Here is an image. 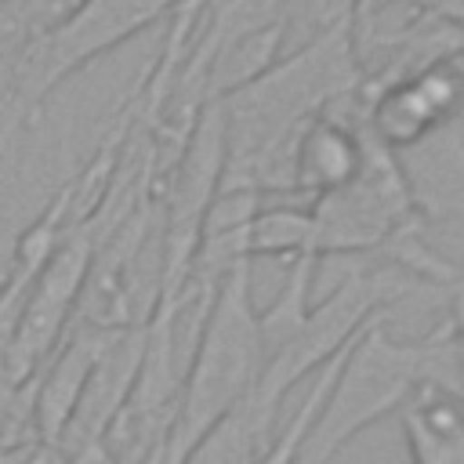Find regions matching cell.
Here are the masks:
<instances>
[{
  "instance_id": "obj_1",
  "label": "cell",
  "mask_w": 464,
  "mask_h": 464,
  "mask_svg": "<svg viewBox=\"0 0 464 464\" xmlns=\"http://www.w3.org/2000/svg\"><path fill=\"white\" fill-rule=\"evenodd\" d=\"M392 312H381L337 359L312 428L301 439L294 464H330L373 420L399 413L420 381L460 388V323L457 308L420 341H399L388 330Z\"/></svg>"
},
{
  "instance_id": "obj_2",
  "label": "cell",
  "mask_w": 464,
  "mask_h": 464,
  "mask_svg": "<svg viewBox=\"0 0 464 464\" xmlns=\"http://www.w3.org/2000/svg\"><path fill=\"white\" fill-rule=\"evenodd\" d=\"M261 373L257 308L250 297V261H236L210 290V304L199 319L181 395L174 402L167 453L170 464H185L250 395Z\"/></svg>"
},
{
  "instance_id": "obj_3",
  "label": "cell",
  "mask_w": 464,
  "mask_h": 464,
  "mask_svg": "<svg viewBox=\"0 0 464 464\" xmlns=\"http://www.w3.org/2000/svg\"><path fill=\"white\" fill-rule=\"evenodd\" d=\"M410 276H395V268H352L319 304H308L297 334L261 366L250 395L232 413L250 439H261L279 417L283 395L301 381L326 366L348 341H355L381 312H392L395 301L406 297Z\"/></svg>"
},
{
  "instance_id": "obj_4",
  "label": "cell",
  "mask_w": 464,
  "mask_h": 464,
  "mask_svg": "<svg viewBox=\"0 0 464 464\" xmlns=\"http://www.w3.org/2000/svg\"><path fill=\"white\" fill-rule=\"evenodd\" d=\"M308 218H312L308 257L315 261L330 254L381 250L399 228L420 221L395 156L373 145L370 138H366V156L359 174L348 185L315 196L308 207Z\"/></svg>"
},
{
  "instance_id": "obj_5",
  "label": "cell",
  "mask_w": 464,
  "mask_h": 464,
  "mask_svg": "<svg viewBox=\"0 0 464 464\" xmlns=\"http://www.w3.org/2000/svg\"><path fill=\"white\" fill-rule=\"evenodd\" d=\"M178 0H80L62 22H54L18 62L14 98L22 112L40 105L54 83L102 58L105 51L127 44L156 18H163Z\"/></svg>"
},
{
  "instance_id": "obj_6",
  "label": "cell",
  "mask_w": 464,
  "mask_h": 464,
  "mask_svg": "<svg viewBox=\"0 0 464 464\" xmlns=\"http://www.w3.org/2000/svg\"><path fill=\"white\" fill-rule=\"evenodd\" d=\"M457 102H460V65L457 54H442L424 62L420 69L384 83L370 109H366V127L362 134L381 145L384 152L399 156L424 141L431 130L446 127L457 120Z\"/></svg>"
},
{
  "instance_id": "obj_7",
  "label": "cell",
  "mask_w": 464,
  "mask_h": 464,
  "mask_svg": "<svg viewBox=\"0 0 464 464\" xmlns=\"http://www.w3.org/2000/svg\"><path fill=\"white\" fill-rule=\"evenodd\" d=\"M91 265H94V239L87 232H72L51 250V257L29 279L33 294L25 297L11 334V359L22 370H33L54 348L76 297L83 294Z\"/></svg>"
},
{
  "instance_id": "obj_8",
  "label": "cell",
  "mask_w": 464,
  "mask_h": 464,
  "mask_svg": "<svg viewBox=\"0 0 464 464\" xmlns=\"http://www.w3.org/2000/svg\"><path fill=\"white\" fill-rule=\"evenodd\" d=\"M362 156H366V138L359 127L315 112L290 138L283 163V188L304 192L312 199L334 192L359 174Z\"/></svg>"
},
{
  "instance_id": "obj_9",
  "label": "cell",
  "mask_w": 464,
  "mask_h": 464,
  "mask_svg": "<svg viewBox=\"0 0 464 464\" xmlns=\"http://www.w3.org/2000/svg\"><path fill=\"white\" fill-rule=\"evenodd\" d=\"M460 388L420 381L399 406L410 464H464Z\"/></svg>"
},
{
  "instance_id": "obj_10",
  "label": "cell",
  "mask_w": 464,
  "mask_h": 464,
  "mask_svg": "<svg viewBox=\"0 0 464 464\" xmlns=\"http://www.w3.org/2000/svg\"><path fill=\"white\" fill-rule=\"evenodd\" d=\"M112 330H83L76 334L72 341L62 344V352L54 355L47 377L40 381V392H36V424L47 439H62L72 413H76V402L91 381V370L105 348Z\"/></svg>"
},
{
  "instance_id": "obj_11",
  "label": "cell",
  "mask_w": 464,
  "mask_h": 464,
  "mask_svg": "<svg viewBox=\"0 0 464 464\" xmlns=\"http://www.w3.org/2000/svg\"><path fill=\"white\" fill-rule=\"evenodd\" d=\"M315 257L301 254L290 261V272L279 286V294L272 297V304L265 312H257V341H261V366L297 334V326L304 323L308 312V290H312V276H315Z\"/></svg>"
},
{
  "instance_id": "obj_12",
  "label": "cell",
  "mask_w": 464,
  "mask_h": 464,
  "mask_svg": "<svg viewBox=\"0 0 464 464\" xmlns=\"http://www.w3.org/2000/svg\"><path fill=\"white\" fill-rule=\"evenodd\" d=\"M312 218L308 207H257V214L243 228V257H301L308 254Z\"/></svg>"
}]
</instances>
